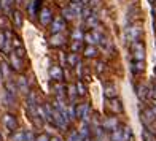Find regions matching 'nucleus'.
Here are the masks:
<instances>
[{
  "instance_id": "f257e3e1",
  "label": "nucleus",
  "mask_w": 156,
  "mask_h": 141,
  "mask_svg": "<svg viewBox=\"0 0 156 141\" xmlns=\"http://www.w3.org/2000/svg\"><path fill=\"white\" fill-rule=\"evenodd\" d=\"M132 57L137 62H144V59H145V46L140 41L132 43Z\"/></svg>"
},
{
  "instance_id": "f03ea898",
  "label": "nucleus",
  "mask_w": 156,
  "mask_h": 141,
  "mask_svg": "<svg viewBox=\"0 0 156 141\" xmlns=\"http://www.w3.org/2000/svg\"><path fill=\"white\" fill-rule=\"evenodd\" d=\"M126 37H127V40H129V41L136 43V41H139L140 37H142V29H140L139 25H131V27H127Z\"/></svg>"
},
{
  "instance_id": "7ed1b4c3",
  "label": "nucleus",
  "mask_w": 156,
  "mask_h": 141,
  "mask_svg": "<svg viewBox=\"0 0 156 141\" xmlns=\"http://www.w3.org/2000/svg\"><path fill=\"white\" fill-rule=\"evenodd\" d=\"M49 25H51L49 27L51 33H62V30L66 29V21H64V18H56V19L51 21Z\"/></svg>"
},
{
  "instance_id": "20e7f679",
  "label": "nucleus",
  "mask_w": 156,
  "mask_h": 141,
  "mask_svg": "<svg viewBox=\"0 0 156 141\" xmlns=\"http://www.w3.org/2000/svg\"><path fill=\"white\" fill-rule=\"evenodd\" d=\"M3 125H5V129H6V130L15 132V130L18 129V121L15 119V116L5 114V116H3Z\"/></svg>"
},
{
  "instance_id": "39448f33",
  "label": "nucleus",
  "mask_w": 156,
  "mask_h": 141,
  "mask_svg": "<svg viewBox=\"0 0 156 141\" xmlns=\"http://www.w3.org/2000/svg\"><path fill=\"white\" fill-rule=\"evenodd\" d=\"M10 65L13 70H16V72H21L23 70V59L19 57V55H16L15 52H10Z\"/></svg>"
},
{
  "instance_id": "423d86ee",
  "label": "nucleus",
  "mask_w": 156,
  "mask_h": 141,
  "mask_svg": "<svg viewBox=\"0 0 156 141\" xmlns=\"http://www.w3.org/2000/svg\"><path fill=\"white\" fill-rule=\"evenodd\" d=\"M53 21V15H51V10L49 8H43L40 11V22L41 25H49Z\"/></svg>"
},
{
  "instance_id": "0eeeda50",
  "label": "nucleus",
  "mask_w": 156,
  "mask_h": 141,
  "mask_svg": "<svg viewBox=\"0 0 156 141\" xmlns=\"http://www.w3.org/2000/svg\"><path fill=\"white\" fill-rule=\"evenodd\" d=\"M104 95L110 100V98H115L118 95V90L113 84H104Z\"/></svg>"
},
{
  "instance_id": "6e6552de",
  "label": "nucleus",
  "mask_w": 156,
  "mask_h": 141,
  "mask_svg": "<svg viewBox=\"0 0 156 141\" xmlns=\"http://www.w3.org/2000/svg\"><path fill=\"white\" fill-rule=\"evenodd\" d=\"M49 76H51L54 81H61L62 79V68L53 65L51 68H49Z\"/></svg>"
},
{
  "instance_id": "1a4fd4ad",
  "label": "nucleus",
  "mask_w": 156,
  "mask_h": 141,
  "mask_svg": "<svg viewBox=\"0 0 156 141\" xmlns=\"http://www.w3.org/2000/svg\"><path fill=\"white\" fill-rule=\"evenodd\" d=\"M110 108L113 112H121L123 111V105H121V100L119 98H110Z\"/></svg>"
},
{
  "instance_id": "9d476101",
  "label": "nucleus",
  "mask_w": 156,
  "mask_h": 141,
  "mask_svg": "<svg viewBox=\"0 0 156 141\" xmlns=\"http://www.w3.org/2000/svg\"><path fill=\"white\" fill-rule=\"evenodd\" d=\"M64 41H66V38H64L62 33H53L49 43H51L53 46H61V45H64Z\"/></svg>"
},
{
  "instance_id": "9b49d317",
  "label": "nucleus",
  "mask_w": 156,
  "mask_h": 141,
  "mask_svg": "<svg viewBox=\"0 0 156 141\" xmlns=\"http://www.w3.org/2000/svg\"><path fill=\"white\" fill-rule=\"evenodd\" d=\"M84 57H88V59H91V57H96L97 55V49H96V46H91V45H88L86 48H84Z\"/></svg>"
},
{
  "instance_id": "f8f14e48",
  "label": "nucleus",
  "mask_w": 156,
  "mask_h": 141,
  "mask_svg": "<svg viewBox=\"0 0 156 141\" xmlns=\"http://www.w3.org/2000/svg\"><path fill=\"white\" fill-rule=\"evenodd\" d=\"M116 125H118L116 117H110V119H107V121L104 122V129H107V130H115Z\"/></svg>"
},
{
  "instance_id": "ddd939ff",
  "label": "nucleus",
  "mask_w": 156,
  "mask_h": 141,
  "mask_svg": "<svg viewBox=\"0 0 156 141\" xmlns=\"http://www.w3.org/2000/svg\"><path fill=\"white\" fill-rule=\"evenodd\" d=\"M112 139H113V141H124L123 130H121V129H115V130H112Z\"/></svg>"
},
{
  "instance_id": "4468645a",
  "label": "nucleus",
  "mask_w": 156,
  "mask_h": 141,
  "mask_svg": "<svg viewBox=\"0 0 156 141\" xmlns=\"http://www.w3.org/2000/svg\"><path fill=\"white\" fill-rule=\"evenodd\" d=\"M69 10L72 11L73 15H80L81 10H83V5H81V3H73V2H70V5H69Z\"/></svg>"
},
{
  "instance_id": "2eb2a0df",
  "label": "nucleus",
  "mask_w": 156,
  "mask_h": 141,
  "mask_svg": "<svg viewBox=\"0 0 156 141\" xmlns=\"http://www.w3.org/2000/svg\"><path fill=\"white\" fill-rule=\"evenodd\" d=\"M66 62L69 63V65H72V67H75L76 63L80 62V60H78V55H76V52H72V54H69L67 57H66Z\"/></svg>"
},
{
  "instance_id": "dca6fc26",
  "label": "nucleus",
  "mask_w": 156,
  "mask_h": 141,
  "mask_svg": "<svg viewBox=\"0 0 156 141\" xmlns=\"http://www.w3.org/2000/svg\"><path fill=\"white\" fill-rule=\"evenodd\" d=\"M11 141H27V132H16L11 136Z\"/></svg>"
},
{
  "instance_id": "f3484780",
  "label": "nucleus",
  "mask_w": 156,
  "mask_h": 141,
  "mask_svg": "<svg viewBox=\"0 0 156 141\" xmlns=\"http://www.w3.org/2000/svg\"><path fill=\"white\" fill-rule=\"evenodd\" d=\"M83 40L86 41L88 45H91V46H94V45L97 43V40L94 38V35H93V32H91V33H86V35H83Z\"/></svg>"
},
{
  "instance_id": "a211bd4d",
  "label": "nucleus",
  "mask_w": 156,
  "mask_h": 141,
  "mask_svg": "<svg viewBox=\"0 0 156 141\" xmlns=\"http://www.w3.org/2000/svg\"><path fill=\"white\" fill-rule=\"evenodd\" d=\"M13 21H15V25L16 27L23 25V16H21L19 11H13Z\"/></svg>"
},
{
  "instance_id": "6ab92c4d",
  "label": "nucleus",
  "mask_w": 156,
  "mask_h": 141,
  "mask_svg": "<svg viewBox=\"0 0 156 141\" xmlns=\"http://www.w3.org/2000/svg\"><path fill=\"white\" fill-rule=\"evenodd\" d=\"M75 89H76V95H84L86 94V89H84V86H83V82L81 81H78L76 84H75Z\"/></svg>"
},
{
  "instance_id": "aec40b11",
  "label": "nucleus",
  "mask_w": 156,
  "mask_h": 141,
  "mask_svg": "<svg viewBox=\"0 0 156 141\" xmlns=\"http://www.w3.org/2000/svg\"><path fill=\"white\" fill-rule=\"evenodd\" d=\"M142 70H144V62L134 60V63H132V72H134V73H139V72H142Z\"/></svg>"
},
{
  "instance_id": "412c9836",
  "label": "nucleus",
  "mask_w": 156,
  "mask_h": 141,
  "mask_svg": "<svg viewBox=\"0 0 156 141\" xmlns=\"http://www.w3.org/2000/svg\"><path fill=\"white\" fill-rule=\"evenodd\" d=\"M144 121H145V122L154 121V116H153V112H151L150 109H145V111H144Z\"/></svg>"
},
{
  "instance_id": "4be33fe9",
  "label": "nucleus",
  "mask_w": 156,
  "mask_h": 141,
  "mask_svg": "<svg viewBox=\"0 0 156 141\" xmlns=\"http://www.w3.org/2000/svg\"><path fill=\"white\" fill-rule=\"evenodd\" d=\"M18 86H19V89L23 90V92H27V81H26V78H19L18 79Z\"/></svg>"
},
{
  "instance_id": "5701e85b",
  "label": "nucleus",
  "mask_w": 156,
  "mask_h": 141,
  "mask_svg": "<svg viewBox=\"0 0 156 141\" xmlns=\"http://www.w3.org/2000/svg\"><path fill=\"white\" fill-rule=\"evenodd\" d=\"M72 38H73V41H81V40H83V33H81V30L75 29L73 33H72Z\"/></svg>"
},
{
  "instance_id": "b1692460",
  "label": "nucleus",
  "mask_w": 156,
  "mask_h": 141,
  "mask_svg": "<svg viewBox=\"0 0 156 141\" xmlns=\"http://www.w3.org/2000/svg\"><path fill=\"white\" fill-rule=\"evenodd\" d=\"M62 16H64V18H66L67 21H72V19L75 18V15H73V13H72V11H70L69 8H66V10H62Z\"/></svg>"
},
{
  "instance_id": "393cba45",
  "label": "nucleus",
  "mask_w": 156,
  "mask_h": 141,
  "mask_svg": "<svg viewBox=\"0 0 156 141\" xmlns=\"http://www.w3.org/2000/svg\"><path fill=\"white\" fill-rule=\"evenodd\" d=\"M67 90H69V98H70V100H75V97H76V89H75V86H69Z\"/></svg>"
},
{
  "instance_id": "a878e982",
  "label": "nucleus",
  "mask_w": 156,
  "mask_h": 141,
  "mask_svg": "<svg viewBox=\"0 0 156 141\" xmlns=\"http://www.w3.org/2000/svg\"><path fill=\"white\" fill-rule=\"evenodd\" d=\"M86 24L91 25V27H97V19H96V16H94V15H91V16L86 19Z\"/></svg>"
},
{
  "instance_id": "bb28decb",
  "label": "nucleus",
  "mask_w": 156,
  "mask_h": 141,
  "mask_svg": "<svg viewBox=\"0 0 156 141\" xmlns=\"http://www.w3.org/2000/svg\"><path fill=\"white\" fill-rule=\"evenodd\" d=\"M0 70H2V76H3V78L6 79V78H8V65H6V63H0Z\"/></svg>"
},
{
  "instance_id": "cd10ccee",
  "label": "nucleus",
  "mask_w": 156,
  "mask_h": 141,
  "mask_svg": "<svg viewBox=\"0 0 156 141\" xmlns=\"http://www.w3.org/2000/svg\"><path fill=\"white\" fill-rule=\"evenodd\" d=\"M137 94H139L140 98H145V97H147V87H145V86H140V87L137 89Z\"/></svg>"
},
{
  "instance_id": "c85d7f7f",
  "label": "nucleus",
  "mask_w": 156,
  "mask_h": 141,
  "mask_svg": "<svg viewBox=\"0 0 156 141\" xmlns=\"http://www.w3.org/2000/svg\"><path fill=\"white\" fill-rule=\"evenodd\" d=\"M80 15H81V16H83L84 19H88V18H89L91 15H93V11H91L89 8H83V10H81V13H80Z\"/></svg>"
},
{
  "instance_id": "c756f323",
  "label": "nucleus",
  "mask_w": 156,
  "mask_h": 141,
  "mask_svg": "<svg viewBox=\"0 0 156 141\" xmlns=\"http://www.w3.org/2000/svg\"><path fill=\"white\" fill-rule=\"evenodd\" d=\"M81 49V41H73V45H72V51L76 52V51H80Z\"/></svg>"
},
{
  "instance_id": "7c9ffc66",
  "label": "nucleus",
  "mask_w": 156,
  "mask_h": 141,
  "mask_svg": "<svg viewBox=\"0 0 156 141\" xmlns=\"http://www.w3.org/2000/svg\"><path fill=\"white\" fill-rule=\"evenodd\" d=\"M144 139H145V141H156V138H154L153 135H150L148 132H145V133H144Z\"/></svg>"
},
{
  "instance_id": "2f4dec72",
  "label": "nucleus",
  "mask_w": 156,
  "mask_h": 141,
  "mask_svg": "<svg viewBox=\"0 0 156 141\" xmlns=\"http://www.w3.org/2000/svg\"><path fill=\"white\" fill-rule=\"evenodd\" d=\"M37 141H48V136H46V135H40V136L37 138Z\"/></svg>"
},
{
  "instance_id": "473e14b6",
  "label": "nucleus",
  "mask_w": 156,
  "mask_h": 141,
  "mask_svg": "<svg viewBox=\"0 0 156 141\" xmlns=\"http://www.w3.org/2000/svg\"><path fill=\"white\" fill-rule=\"evenodd\" d=\"M81 5H89V0H80Z\"/></svg>"
},
{
  "instance_id": "72a5a7b5",
  "label": "nucleus",
  "mask_w": 156,
  "mask_h": 141,
  "mask_svg": "<svg viewBox=\"0 0 156 141\" xmlns=\"http://www.w3.org/2000/svg\"><path fill=\"white\" fill-rule=\"evenodd\" d=\"M97 72H102V63H97Z\"/></svg>"
},
{
  "instance_id": "f704fd0d",
  "label": "nucleus",
  "mask_w": 156,
  "mask_h": 141,
  "mask_svg": "<svg viewBox=\"0 0 156 141\" xmlns=\"http://www.w3.org/2000/svg\"><path fill=\"white\" fill-rule=\"evenodd\" d=\"M70 2H73V3H80V0H70Z\"/></svg>"
},
{
  "instance_id": "c9c22d12",
  "label": "nucleus",
  "mask_w": 156,
  "mask_h": 141,
  "mask_svg": "<svg viewBox=\"0 0 156 141\" xmlns=\"http://www.w3.org/2000/svg\"><path fill=\"white\" fill-rule=\"evenodd\" d=\"M93 3L94 5H99V0H93Z\"/></svg>"
},
{
  "instance_id": "e433bc0d",
  "label": "nucleus",
  "mask_w": 156,
  "mask_h": 141,
  "mask_svg": "<svg viewBox=\"0 0 156 141\" xmlns=\"http://www.w3.org/2000/svg\"><path fill=\"white\" fill-rule=\"evenodd\" d=\"M51 141H61V139H59V138H53Z\"/></svg>"
},
{
  "instance_id": "4c0bfd02",
  "label": "nucleus",
  "mask_w": 156,
  "mask_h": 141,
  "mask_svg": "<svg viewBox=\"0 0 156 141\" xmlns=\"http://www.w3.org/2000/svg\"><path fill=\"white\" fill-rule=\"evenodd\" d=\"M0 11H2V0H0Z\"/></svg>"
},
{
  "instance_id": "58836bf2",
  "label": "nucleus",
  "mask_w": 156,
  "mask_h": 141,
  "mask_svg": "<svg viewBox=\"0 0 156 141\" xmlns=\"http://www.w3.org/2000/svg\"><path fill=\"white\" fill-rule=\"evenodd\" d=\"M153 30H154V32H156V22H154V27H153Z\"/></svg>"
},
{
  "instance_id": "ea45409f",
  "label": "nucleus",
  "mask_w": 156,
  "mask_h": 141,
  "mask_svg": "<svg viewBox=\"0 0 156 141\" xmlns=\"http://www.w3.org/2000/svg\"><path fill=\"white\" fill-rule=\"evenodd\" d=\"M148 2H150V3H154V0H148Z\"/></svg>"
},
{
  "instance_id": "a19ab883",
  "label": "nucleus",
  "mask_w": 156,
  "mask_h": 141,
  "mask_svg": "<svg viewBox=\"0 0 156 141\" xmlns=\"http://www.w3.org/2000/svg\"><path fill=\"white\" fill-rule=\"evenodd\" d=\"M154 8H156V3H154Z\"/></svg>"
}]
</instances>
